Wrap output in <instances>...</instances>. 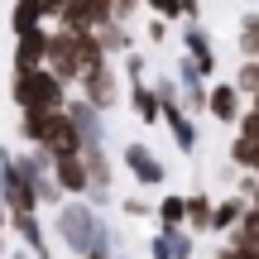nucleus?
I'll return each instance as SVG.
<instances>
[{"instance_id":"nucleus-6","label":"nucleus","mask_w":259,"mask_h":259,"mask_svg":"<svg viewBox=\"0 0 259 259\" xmlns=\"http://www.w3.org/2000/svg\"><path fill=\"white\" fill-rule=\"evenodd\" d=\"M240 101L245 96L235 92V82H216V87H206V115H211L216 125H240Z\"/></svg>"},{"instance_id":"nucleus-5","label":"nucleus","mask_w":259,"mask_h":259,"mask_svg":"<svg viewBox=\"0 0 259 259\" xmlns=\"http://www.w3.org/2000/svg\"><path fill=\"white\" fill-rule=\"evenodd\" d=\"M82 149H87L82 130L72 125V115H67V111H58V115H53V130H48V139H44L38 154H48V158H77Z\"/></svg>"},{"instance_id":"nucleus-10","label":"nucleus","mask_w":259,"mask_h":259,"mask_svg":"<svg viewBox=\"0 0 259 259\" xmlns=\"http://www.w3.org/2000/svg\"><path fill=\"white\" fill-rule=\"evenodd\" d=\"M187 53H192V67H197V77H211V72H216L211 34H206L202 24H192V29H187Z\"/></svg>"},{"instance_id":"nucleus-9","label":"nucleus","mask_w":259,"mask_h":259,"mask_svg":"<svg viewBox=\"0 0 259 259\" xmlns=\"http://www.w3.org/2000/svg\"><path fill=\"white\" fill-rule=\"evenodd\" d=\"M125 168L139 178V183H149V187L168 178V168L158 163V158H154V149H144V144H125Z\"/></svg>"},{"instance_id":"nucleus-12","label":"nucleus","mask_w":259,"mask_h":259,"mask_svg":"<svg viewBox=\"0 0 259 259\" xmlns=\"http://www.w3.org/2000/svg\"><path fill=\"white\" fill-rule=\"evenodd\" d=\"M48 130H53V115H38V111H24V115H19V139H24V144L44 149Z\"/></svg>"},{"instance_id":"nucleus-13","label":"nucleus","mask_w":259,"mask_h":259,"mask_svg":"<svg viewBox=\"0 0 259 259\" xmlns=\"http://www.w3.org/2000/svg\"><path fill=\"white\" fill-rule=\"evenodd\" d=\"M245 206L250 202H240V197H231V202H221L211 211V231H221V235H231L235 226H240V216H245Z\"/></svg>"},{"instance_id":"nucleus-24","label":"nucleus","mask_w":259,"mask_h":259,"mask_svg":"<svg viewBox=\"0 0 259 259\" xmlns=\"http://www.w3.org/2000/svg\"><path fill=\"white\" fill-rule=\"evenodd\" d=\"M125 67H130V77H139V72H144V58H139V53H125Z\"/></svg>"},{"instance_id":"nucleus-21","label":"nucleus","mask_w":259,"mask_h":259,"mask_svg":"<svg viewBox=\"0 0 259 259\" xmlns=\"http://www.w3.org/2000/svg\"><path fill=\"white\" fill-rule=\"evenodd\" d=\"M235 139H245V144H259V111H254V106L240 115V125H235Z\"/></svg>"},{"instance_id":"nucleus-17","label":"nucleus","mask_w":259,"mask_h":259,"mask_svg":"<svg viewBox=\"0 0 259 259\" xmlns=\"http://www.w3.org/2000/svg\"><path fill=\"white\" fill-rule=\"evenodd\" d=\"M211 197H202V192H192L187 197V226H192V231H206V226H211Z\"/></svg>"},{"instance_id":"nucleus-14","label":"nucleus","mask_w":259,"mask_h":259,"mask_svg":"<svg viewBox=\"0 0 259 259\" xmlns=\"http://www.w3.org/2000/svg\"><path fill=\"white\" fill-rule=\"evenodd\" d=\"M10 29H15V38L29 34V29H44V24H38V5H34V0H15V10H10Z\"/></svg>"},{"instance_id":"nucleus-4","label":"nucleus","mask_w":259,"mask_h":259,"mask_svg":"<svg viewBox=\"0 0 259 259\" xmlns=\"http://www.w3.org/2000/svg\"><path fill=\"white\" fill-rule=\"evenodd\" d=\"M82 101L92 106L96 115L101 111H115V101H120V77H115L111 63L92 67V72H82Z\"/></svg>"},{"instance_id":"nucleus-20","label":"nucleus","mask_w":259,"mask_h":259,"mask_svg":"<svg viewBox=\"0 0 259 259\" xmlns=\"http://www.w3.org/2000/svg\"><path fill=\"white\" fill-rule=\"evenodd\" d=\"M154 211H158V221H163V226H178V221H187V197H163Z\"/></svg>"},{"instance_id":"nucleus-16","label":"nucleus","mask_w":259,"mask_h":259,"mask_svg":"<svg viewBox=\"0 0 259 259\" xmlns=\"http://www.w3.org/2000/svg\"><path fill=\"white\" fill-rule=\"evenodd\" d=\"M235 92L259 96V58H240V67H235Z\"/></svg>"},{"instance_id":"nucleus-19","label":"nucleus","mask_w":259,"mask_h":259,"mask_svg":"<svg viewBox=\"0 0 259 259\" xmlns=\"http://www.w3.org/2000/svg\"><path fill=\"white\" fill-rule=\"evenodd\" d=\"M231 168H240V173H259V144L235 139V144H231Z\"/></svg>"},{"instance_id":"nucleus-15","label":"nucleus","mask_w":259,"mask_h":259,"mask_svg":"<svg viewBox=\"0 0 259 259\" xmlns=\"http://www.w3.org/2000/svg\"><path fill=\"white\" fill-rule=\"evenodd\" d=\"M96 44L106 48V58H111V53H130V29H125V24H115V19H111L106 29H96Z\"/></svg>"},{"instance_id":"nucleus-3","label":"nucleus","mask_w":259,"mask_h":259,"mask_svg":"<svg viewBox=\"0 0 259 259\" xmlns=\"http://www.w3.org/2000/svg\"><path fill=\"white\" fill-rule=\"evenodd\" d=\"M44 67L58 77V82H82V58H77V34H48V53H44Z\"/></svg>"},{"instance_id":"nucleus-25","label":"nucleus","mask_w":259,"mask_h":259,"mask_svg":"<svg viewBox=\"0 0 259 259\" xmlns=\"http://www.w3.org/2000/svg\"><path fill=\"white\" fill-rule=\"evenodd\" d=\"M10 259H29V254H10Z\"/></svg>"},{"instance_id":"nucleus-18","label":"nucleus","mask_w":259,"mask_h":259,"mask_svg":"<svg viewBox=\"0 0 259 259\" xmlns=\"http://www.w3.org/2000/svg\"><path fill=\"white\" fill-rule=\"evenodd\" d=\"M77 58H82V72H92V67L106 63V48L96 44V34H77Z\"/></svg>"},{"instance_id":"nucleus-22","label":"nucleus","mask_w":259,"mask_h":259,"mask_svg":"<svg viewBox=\"0 0 259 259\" xmlns=\"http://www.w3.org/2000/svg\"><path fill=\"white\" fill-rule=\"evenodd\" d=\"M163 38H168V24H163V19H154V24H149V44H163Z\"/></svg>"},{"instance_id":"nucleus-1","label":"nucleus","mask_w":259,"mask_h":259,"mask_svg":"<svg viewBox=\"0 0 259 259\" xmlns=\"http://www.w3.org/2000/svg\"><path fill=\"white\" fill-rule=\"evenodd\" d=\"M10 101L24 111H38V115H58L67 111V87L58 82L48 67H34V72H10Z\"/></svg>"},{"instance_id":"nucleus-2","label":"nucleus","mask_w":259,"mask_h":259,"mask_svg":"<svg viewBox=\"0 0 259 259\" xmlns=\"http://www.w3.org/2000/svg\"><path fill=\"white\" fill-rule=\"evenodd\" d=\"M0 206L5 216H34L38 211V192H34V178L24 173L19 154H0Z\"/></svg>"},{"instance_id":"nucleus-8","label":"nucleus","mask_w":259,"mask_h":259,"mask_svg":"<svg viewBox=\"0 0 259 259\" xmlns=\"http://www.w3.org/2000/svg\"><path fill=\"white\" fill-rule=\"evenodd\" d=\"M48 173H53V183H58L63 197H87V192H92L82 154H77V158H48Z\"/></svg>"},{"instance_id":"nucleus-23","label":"nucleus","mask_w":259,"mask_h":259,"mask_svg":"<svg viewBox=\"0 0 259 259\" xmlns=\"http://www.w3.org/2000/svg\"><path fill=\"white\" fill-rule=\"evenodd\" d=\"M149 211H154V206H149V202H135V197H130V202H125V216H149Z\"/></svg>"},{"instance_id":"nucleus-7","label":"nucleus","mask_w":259,"mask_h":259,"mask_svg":"<svg viewBox=\"0 0 259 259\" xmlns=\"http://www.w3.org/2000/svg\"><path fill=\"white\" fill-rule=\"evenodd\" d=\"M44 53H48V29L19 34L15 38V53H10V72H34V67H44Z\"/></svg>"},{"instance_id":"nucleus-11","label":"nucleus","mask_w":259,"mask_h":259,"mask_svg":"<svg viewBox=\"0 0 259 259\" xmlns=\"http://www.w3.org/2000/svg\"><path fill=\"white\" fill-rule=\"evenodd\" d=\"M130 101H135V111H139V120H144V125H158V120H163L158 92H149L144 82H130Z\"/></svg>"}]
</instances>
